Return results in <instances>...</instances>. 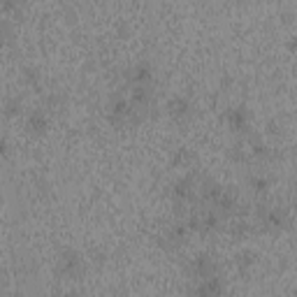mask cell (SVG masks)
Masks as SVG:
<instances>
[{
    "mask_svg": "<svg viewBox=\"0 0 297 297\" xmlns=\"http://www.w3.org/2000/svg\"><path fill=\"white\" fill-rule=\"evenodd\" d=\"M170 112L174 116H183V114H188V100L186 98H174L170 102Z\"/></svg>",
    "mask_w": 297,
    "mask_h": 297,
    "instance_id": "obj_1",
    "label": "cell"
},
{
    "mask_svg": "<svg viewBox=\"0 0 297 297\" xmlns=\"http://www.w3.org/2000/svg\"><path fill=\"white\" fill-rule=\"evenodd\" d=\"M195 267H198V274L202 279H209V272H212V258L209 255H200L198 260H195Z\"/></svg>",
    "mask_w": 297,
    "mask_h": 297,
    "instance_id": "obj_2",
    "label": "cell"
},
{
    "mask_svg": "<svg viewBox=\"0 0 297 297\" xmlns=\"http://www.w3.org/2000/svg\"><path fill=\"white\" fill-rule=\"evenodd\" d=\"M44 126H47V118H44V114H42V112H35V114L31 116V130H35V132L40 130V132H42Z\"/></svg>",
    "mask_w": 297,
    "mask_h": 297,
    "instance_id": "obj_4",
    "label": "cell"
},
{
    "mask_svg": "<svg viewBox=\"0 0 297 297\" xmlns=\"http://www.w3.org/2000/svg\"><path fill=\"white\" fill-rule=\"evenodd\" d=\"M77 265H79V255L77 253H67L61 260V267H67V274H72L74 269H77Z\"/></svg>",
    "mask_w": 297,
    "mask_h": 297,
    "instance_id": "obj_3",
    "label": "cell"
}]
</instances>
